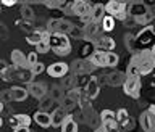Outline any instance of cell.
<instances>
[{
    "label": "cell",
    "mask_w": 155,
    "mask_h": 132,
    "mask_svg": "<svg viewBox=\"0 0 155 132\" xmlns=\"http://www.w3.org/2000/svg\"><path fill=\"white\" fill-rule=\"evenodd\" d=\"M129 63L137 68L140 76H147V74H150V72L155 69L152 50H140L137 53H134V55L131 56Z\"/></svg>",
    "instance_id": "cell-1"
},
{
    "label": "cell",
    "mask_w": 155,
    "mask_h": 132,
    "mask_svg": "<svg viewBox=\"0 0 155 132\" xmlns=\"http://www.w3.org/2000/svg\"><path fill=\"white\" fill-rule=\"evenodd\" d=\"M48 43L52 47V52L58 56H66L71 53V42H70V36L66 34H50V39H48Z\"/></svg>",
    "instance_id": "cell-2"
},
{
    "label": "cell",
    "mask_w": 155,
    "mask_h": 132,
    "mask_svg": "<svg viewBox=\"0 0 155 132\" xmlns=\"http://www.w3.org/2000/svg\"><path fill=\"white\" fill-rule=\"evenodd\" d=\"M129 5L126 2H120V0H110L108 3L105 5V11L107 14L113 16L116 19H121V21H126V18H129V11H128Z\"/></svg>",
    "instance_id": "cell-3"
},
{
    "label": "cell",
    "mask_w": 155,
    "mask_h": 132,
    "mask_svg": "<svg viewBox=\"0 0 155 132\" xmlns=\"http://www.w3.org/2000/svg\"><path fill=\"white\" fill-rule=\"evenodd\" d=\"M48 39H50V32L47 31V27H36L32 32L26 34V42L34 47H37L42 42H47Z\"/></svg>",
    "instance_id": "cell-4"
},
{
    "label": "cell",
    "mask_w": 155,
    "mask_h": 132,
    "mask_svg": "<svg viewBox=\"0 0 155 132\" xmlns=\"http://www.w3.org/2000/svg\"><path fill=\"white\" fill-rule=\"evenodd\" d=\"M140 87H142L140 76H137V77H126L123 90H124V94L128 97H131V98H137L139 94H140Z\"/></svg>",
    "instance_id": "cell-5"
},
{
    "label": "cell",
    "mask_w": 155,
    "mask_h": 132,
    "mask_svg": "<svg viewBox=\"0 0 155 132\" xmlns=\"http://www.w3.org/2000/svg\"><path fill=\"white\" fill-rule=\"evenodd\" d=\"M139 124L144 132H155V113L150 108L144 110L139 116Z\"/></svg>",
    "instance_id": "cell-6"
},
{
    "label": "cell",
    "mask_w": 155,
    "mask_h": 132,
    "mask_svg": "<svg viewBox=\"0 0 155 132\" xmlns=\"http://www.w3.org/2000/svg\"><path fill=\"white\" fill-rule=\"evenodd\" d=\"M70 66L63 61H57V63H52L50 66L47 68V74L50 77H57V79H61V77H66L68 72H70Z\"/></svg>",
    "instance_id": "cell-7"
},
{
    "label": "cell",
    "mask_w": 155,
    "mask_h": 132,
    "mask_svg": "<svg viewBox=\"0 0 155 132\" xmlns=\"http://www.w3.org/2000/svg\"><path fill=\"white\" fill-rule=\"evenodd\" d=\"M28 90H29V95L34 97V98L39 100V101L47 97V84H45L44 81L31 82V84L28 85Z\"/></svg>",
    "instance_id": "cell-8"
},
{
    "label": "cell",
    "mask_w": 155,
    "mask_h": 132,
    "mask_svg": "<svg viewBox=\"0 0 155 132\" xmlns=\"http://www.w3.org/2000/svg\"><path fill=\"white\" fill-rule=\"evenodd\" d=\"M92 10H94V5L89 2H84V0H78V2H73V13L79 18L84 16H91Z\"/></svg>",
    "instance_id": "cell-9"
},
{
    "label": "cell",
    "mask_w": 155,
    "mask_h": 132,
    "mask_svg": "<svg viewBox=\"0 0 155 132\" xmlns=\"http://www.w3.org/2000/svg\"><path fill=\"white\" fill-rule=\"evenodd\" d=\"M8 123H10V126H12L13 129H19V127H29L31 123H32V119L29 118L28 114L19 113V114H12L10 116Z\"/></svg>",
    "instance_id": "cell-10"
},
{
    "label": "cell",
    "mask_w": 155,
    "mask_h": 132,
    "mask_svg": "<svg viewBox=\"0 0 155 132\" xmlns=\"http://www.w3.org/2000/svg\"><path fill=\"white\" fill-rule=\"evenodd\" d=\"M84 94L87 95V98H91V100H94L97 98V95H99V92H100V85H99V79L97 77H89L86 82V85H84Z\"/></svg>",
    "instance_id": "cell-11"
},
{
    "label": "cell",
    "mask_w": 155,
    "mask_h": 132,
    "mask_svg": "<svg viewBox=\"0 0 155 132\" xmlns=\"http://www.w3.org/2000/svg\"><path fill=\"white\" fill-rule=\"evenodd\" d=\"M116 121H118L121 130H128V129H133V119H131L129 113L126 111L124 108H121L116 111Z\"/></svg>",
    "instance_id": "cell-12"
},
{
    "label": "cell",
    "mask_w": 155,
    "mask_h": 132,
    "mask_svg": "<svg viewBox=\"0 0 155 132\" xmlns=\"http://www.w3.org/2000/svg\"><path fill=\"white\" fill-rule=\"evenodd\" d=\"M89 60L94 63L97 68H107V65H108V52L95 50V52H92V55L89 56Z\"/></svg>",
    "instance_id": "cell-13"
},
{
    "label": "cell",
    "mask_w": 155,
    "mask_h": 132,
    "mask_svg": "<svg viewBox=\"0 0 155 132\" xmlns=\"http://www.w3.org/2000/svg\"><path fill=\"white\" fill-rule=\"evenodd\" d=\"M52 127H61V124L65 123V119L68 118V111L60 106V108H55L52 111Z\"/></svg>",
    "instance_id": "cell-14"
},
{
    "label": "cell",
    "mask_w": 155,
    "mask_h": 132,
    "mask_svg": "<svg viewBox=\"0 0 155 132\" xmlns=\"http://www.w3.org/2000/svg\"><path fill=\"white\" fill-rule=\"evenodd\" d=\"M10 58H12V65L15 68H29L28 66V55H24L18 48L10 53Z\"/></svg>",
    "instance_id": "cell-15"
},
{
    "label": "cell",
    "mask_w": 155,
    "mask_h": 132,
    "mask_svg": "<svg viewBox=\"0 0 155 132\" xmlns=\"http://www.w3.org/2000/svg\"><path fill=\"white\" fill-rule=\"evenodd\" d=\"M32 121L36 123L37 126H41V127H50L52 126V116L45 113V111H36V114L32 116Z\"/></svg>",
    "instance_id": "cell-16"
},
{
    "label": "cell",
    "mask_w": 155,
    "mask_h": 132,
    "mask_svg": "<svg viewBox=\"0 0 155 132\" xmlns=\"http://www.w3.org/2000/svg\"><path fill=\"white\" fill-rule=\"evenodd\" d=\"M94 45L97 47V50H104V52H113V48L116 47L115 40L108 36H102L99 40H97Z\"/></svg>",
    "instance_id": "cell-17"
},
{
    "label": "cell",
    "mask_w": 155,
    "mask_h": 132,
    "mask_svg": "<svg viewBox=\"0 0 155 132\" xmlns=\"http://www.w3.org/2000/svg\"><path fill=\"white\" fill-rule=\"evenodd\" d=\"M105 13H107V11H105V5H102V3H94V10H92V13H91L92 23L100 24V23H102V19L107 16Z\"/></svg>",
    "instance_id": "cell-18"
},
{
    "label": "cell",
    "mask_w": 155,
    "mask_h": 132,
    "mask_svg": "<svg viewBox=\"0 0 155 132\" xmlns=\"http://www.w3.org/2000/svg\"><path fill=\"white\" fill-rule=\"evenodd\" d=\"M107 82L113 87H118V85L123 87L124 82H126V72H120V71L111 72V74H108V77H107Z\"/></svg>",
    "instance_id": "cell-19"
},
{
    "label": "cell",
    "mask_w": 155,
    "mask_h": 132,
    "mask_svg": "<svg viewBox=\"0 0 155 132\" xmlns=\"http://www.w3.org/2000/svg\"><path fill=\"white\" fill-rule=\"evenodd\" d=\"M10 90H12V95H13V101H24L29 95V90L21 85H13Z\"/></svg>",
    "instance_id": "cell-20"
},
{
    "label": "cell",
    "mask_w": 155,
    "mask_h": 132,
    "mask_svg": "<svg viewBox=\"0 0 155 132\" xmlns=\"http://www.w3.org/2000/svg\"><path fill=\"white\" fill-rule=\"evenodd\" d=\"M61 132H78V123H76V118L73 114H68V118L65 119V123L61 124Z\"/></svg>",
    "instance_id": "cell-21"
},
{
    "label": "cell",
    "mask_w": 155,
    "mask_h": 132,
    "mask_svg": "<svg viewBox=\"0 0 155 132\" xmlns=\"http://www.w3.org/2000/svg\"><path fill=\"white\" fill-rule=\"evenodd\" d=\"M50 97L55 101H63V98L66 97V94H65V89H63L61 85H53L52 89H50Z\"/></svg>",
    "instance_id": "cell-22"
},
{
    "label": "cell",
    "mask_w": 155,
    "mask_h": 132,
    "mask_svg": "<svg viewBox=\"0 0 155 132\" xmlns=\"http://www.w3.org/2000/svg\"><path fill=\"white\" fill-rule=\"evenodd\" d=\"M102 29H104V32H110V31H113L115 26H116V21H115V18L113 16H110V14H107V16L102 19Z\"/></svg>",
    "instance_id": "cell-23"
},
{
    "label": "cell",
    "mask_w": 155,
    "mask_h": 132,
    "mask_svg": "<svg viewBox=\"0 0 155 132\" xmlns=\"http://www.w3.org/2000/svg\"><path fill=\"white\" fill-rule=\"evenodd\" d=\"M70 69H71L73 74H76V76L86 74V72H84V60H74V61L71 63Z\"/></svg>",
    "instance_id": "cell-24"
},
{
    "label": "cell",
    "mask_w": 155,
    "mask_h": 132,
    "mask_svg": "<svg viewBox=\"0 0 155 132\" xmlns=\"http://www.w3.org/2000/svg\"><path fill=\"white\" fill-rule=\"evenodd\" d=\"M53 103H55V100H53L50 95H47L45 98H42L41 101H39V111H45L47 113L48 110H52Z\"/></svg>",
    "instance_id": "cell-25"
},
{
    "label": "cell",
    "mask_w": 155,
    "mask_h": 132,
    "mask_svg": "<svg viewBox=\"0 0 155 132\" xmlns=\"http://www.w3.org/2000/svg\"><path fill=\"white\" fill-rule=\"evenodd\" d=\"M102 127L105 129V132H121V127H120V124H118V121H116V119L102 123Z\"/></svg>",
    "instance_id": "cell-26"
},
{
    "label": "cell",
    "mask_w": 155,
    "mask_h": 132,
    "mask_svg": "<svg viewBox=\"0 0 155 132\" xmlns=\"http://www.w3.org/2000/svg\"><path fill=\"white\" fill-rule=\"evenodd\" d=\"M153 29H150V27H147V29H144L142 32L137 36V40L140 42L142 40V43H145V42H152V39H153Z\"/></svg>",
    "instance_id": "cell-27"
},
{
    "label": "cell",
    "mask_w": 155,
    "mask_h": 132,
    "mask_svg": "<svg viewBox=\"0 0 155 132\" xmlns=\"http://www.w3.org/2000/svg\"><path fill=\"white\" fill-rule=\"evenodd\" d=\"M60 23H61V18H52V19H48V21H47V31L50 32V34L58 32Z\"/></svg>",
    "instance_id": "cell-28"
},
{
    "label": "cell",
    "mask_w": 155,
    "mask_h": 132,
    "mask_svg": "<svg viewBox=\"0 0 155 132\" xmlns=\"http://www.w3.org/2000/svg\"><path fill=\"white\" fill-rule=\"evenodd\" d=\"M73 27H74V24H73L71 21H68V19H61L60 27H58V32H60V34H66V36H70V32L73 31Z\"/></svg>",
    "instance_id": "cell-29"
},
{
    "label": "cell",
    "mask_w": 155,
    "mask_h": 132,
    "mask_svg": "<svg viewBox=\"0 0 155 132\" xmlns=\"http://www.w3.org/2000/svg\"><path fill=\"white\" fill-rule=\"evenodd\" d=\"M76 79H78V76H76V74L66 76V77H65V81H63V84H61V87H63V89H66V90L76 89Z\"/></svg>",
    "instance_id": "cell-30"
},
{
    "label": "cell",
    "mask_w": 155,
    "mask_h": 132,
    "mask_svg": "<svg viewBox=\"0 0 155 132\" xmlns=\"http://www.w3.org/2000/svg\"><path fill=\"white\" fill-rule=\"evenodd\" d=\"M61 106H63L66 111H71V110H74L76 106H79V103H78L74 98H71V97L66 95L65 98H63V101H61Z\"/></svg>",
    "instance_id": "cell-31"
},
{
    "label": "cell",
    "mask_w": 155,
    "mask_h": 132,
    "mask_svg": "<svg viewBox=\"0 0 155 132\" xmlns=\"http://www.w3.org/2000/svg\"><path fill=\"white\" fill-rule=\"evenodd\" d=\"M21 18L26 19V21H32V19H34V11H32V8L29 7V5H26V3H24L23 7H21Z\"/></svg>",
    "instance_id": "cell-32"
},
{
    "label": "cell",
    "mask_w": 155,
    "mask_h": 132,
    "mask_svg": "<svg viewBox=\"0 0 155 132\" xmlns=\"http://www.w3.org/2000/svg\"><path fill=\"white\" fill-rule=\"evenodd\" d=\"M116 119V113L111 110H104L100 113V123H105V121H113Z\"/></svg>",
    "instance_id": "cell-33"
},
{
    "label": "cell",
    "mask_w": 155,
    "mask_h": 132,
    "mask_svg": "<svg viewBox=\"0 0 155 132\" xmlns=\"http://www.w3.org/2000/svg\"><path fill=\"white\" fill-rule=\"evenodd\" d=\"M39 63V53L34 50V52H29L28 53V66L29 68H32V66H36Z\"/></svg>",
    "instance_id": "cell-34"
},
{
    "label": "cell",
    "mask_w": 155,
    "mask_h": 132,
    "mask_svg": "<svg viewBox=\"0 0 155 132\" xmlns=\"http://www.w3.org/2000/svg\"><path fill=\"white\" fill-rule=\"evenodd\" d=\"M118 61H120L118 53H115V52H108V65H107V68H115L116 65H118Z\"/></svg>",
    "instance_id": "cell-35"
},
{
    "label": "cell",
    "mask_w": 155,
    "mask_h": 132,
    "mask_svg": "<svg viewBox=\"0 0 155 132\" xmlns=\"http://www.w3.org/2000/svg\"><path fill=\"white\" fill-rule=\"evenodd\" d=\"M44 5H45L47 8H52V10H55V8H65L66 7V3L65 2H50V0H45V2H42Z\"/></svg>",
    "instance_id": "cell-36"
},
{
    "label": "cell",
    "mask_w": 155,
    "mask_h": 132,
    "mask_svg": "<svg viewBox=\"0 0 155 132\" xmlns=\"http://www.w3.org/2000/svg\"><path fill=\"white\" fill-rule=\"evenodd\" d=\"M0 100H2V103H8V101H13L12 90H10V89H5V90H2V95H0Z\"/></svg>",
    "instance_id": "cell-37"
},
{
    "label": "cell",
    "mask_w": 155,
    "mask_h": 132,
    "mask_svg": "<svg viewBox=\"0 0 155 132\" xmlns=\"http://www.w3.org/2000/svg\"><path fill=\"white\" fill-rule=\"evenodd\" d=\"M70 36L74 37V39H84V29L74 26V27H73V31L70 32Z\"/></svg>",
    "instance_id": "cell-38"
},
{
    "label": "cell",
    "mask_w": 155,
    "mask_h": 132,
    "mask_svg": "<svg viewBox=\"0 0 155 132\" xmlns=\"http://www.w3.org/2000/svg\"><path fill=\"white\" fill-rule=\"evenodd\" d=\"M50 50H52V47H50V43H48V40L39 43V45L36 47V52L37 53H47V52H50Z\"/></svg>",
    "instance_id": "cell-39"
},
{
    "label": "cell",
    "mask_w": 155,
    "mask_h": 132,
    "mask_svg": "<svg viewBox=\"0 0 155 132\" xmlns=\"http://www.w3.org/2000/svg\"><path fill=\"white\" fill-rule=\"evenodd\" d=\"M31 69H32V72H34V76H39V74H42L44 71H47V68L44 66V63L39 61L36 66H32V68H31Z\"/></svg>",
    "instance_id": "cell-40"
},
{
    "label": "cell",
    "mask_w": 155,
    "mask_h": 132,
    "mask_svg": "<svg viewBox=\"0 0 155 132\" xmlns=\"http://www.w3.org/2000/svg\"><path fill=\"white\" fill-rule=\"evenodd\" d=\"M124 42H126V48H128V50H133L134 48V37L131 36V34H126L124 36Z\"/></svg>",
    "instance_id": "cell-41"
},
{
    "label": "cell",
    "mask_w": 155,
    "mask_h": 132,
    "mask_svg": "<svg viewBox=\"0 0 155 132\" xmlns=\"http://www.w3.org/2000/svg\"><path fill=\"white\" fill-rule=\"evenodd\" d=\"M0 29H2V39H7V36H8L7 26H5V24H0Z\"/></svg>",
    "instance_id": "cell-42"
},
{
    "label": "cell",
    "mask_w": 155,
    "mask_h": 132,
    "mask_svg": "<svg viewBox=\"0 0 155 132\" xmlns=\"http://www.w3.org/2000/svg\"><path fill=\"white\" fill-rule=\"evenodd\" d=\"M2 5H5V7H13V5H16V2H12V0H2Z\"/></svg>",
    "instance_id": "cell-43"
},
{
    "label": "cell",
    "mask_w": 155,
    "mask_h": 132,
    "mask_svg": "<svg viewBox=\"0 0 155 132\" xmlns=\"http://www.w3.org/2000/svg\"><path fill=\"white\" fill-rule=\"evenodd\" d=\"M13 132H31V129L29 127H19V129H15Z\"/></svg>",
    "instance_id": "cell-44"
},
{
    "label": "cell",
    "mask_w": 155,
    "mask_h": 132,
    "mask_svg": "<svg viewBox=\"0 0 155 132\" xmlns=\"http://www.w3.org/2000/svg\"><path fill=\"white\" fill-rule=\"evenodd\" d=\"M94 132H105V129H104V127H102V126H100V127H97V129H95Z\"/></svg>",
    "instance_id": "cell-45"
},
{
    "label": "cell",
    "mask_w": 155,
    "mask_h": 132,
    "mask_svg": "<svg viewBox=\"0 0 155 132\" xmlns=\"http://www.w3.org/2000/svg\"><path fill=\"white\" fill-rule=\"evenodd\" d=\"M150 50H152V53H153V55H155V43H153V45H152V48H150Z\"/></svg>",
    "instance_id": "cell-46"
},
{
    "label": "cell",
    "mask_w": 155,
    "mask_h": 132,
    "mask_svg": "<svg viewBox=\"0 0 155 132\" xmlns=\"http://www.w3.org/2000/svg\"><path fill=\"white\" fill-rule=\"evenodd\" d=\"M150 110H152V111H153V113H155V105H153V106H150Z\"/></svg>",
    "instance_id": "cell-47"
},
{
    "label": "cell",
    "mask_w": 155,
    "mask_h": 132,
    "mask_svg": "<svg viewBox=\"0 0 155 132\" xmlns=\"http://www.w3.org/2000/svg\"><path fill=\"white\" fill-rule=\"evenodd\" d=\"M153 65H155V55H153Z\"/></svg>",
    "instance_id": "cell-48"
}]
</instances>
